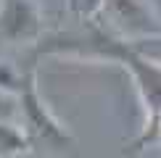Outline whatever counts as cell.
Instances as JSON below:
<instances>
[{
	"label": "cell",
	"mask_w": 161,
	"mask_h": 158,
	"mask_svg": "<svg viewBox=\"0 0 161 158\" xmlns=\"http://www.w3.org/2000/svg\"><path fill=\"white\" fill-rule=\"evenodd\" d=\"M19 95V124L24 127V132L29 134L32 145H42L50 150H64L71 148V134L66 132V127L53 116V111L48 108V103L42 100L37 90V71L35 66L24 69V84Z\"/></svg>",
	"instance_id": "6da1fadb"
},
{
	"label": "cell",
	"mask_w": 161,
	"mask_h": 158,
	"mask_svg": "<svg viewBox=\"0 0 161 158\" xmlns=\"http://www.w3.org/2000/svg\"><path fill=\"white\" fill-rule=\"evenodd\" d=\"M100 26L122 40H143L161 34V21L156 18L148 0H100L98 8Z\"/></svg>",
	"instance_id": "7a4b0ae2"
},
{
	"label": "cell",
	"mask_w": 161,
	"mask_h": 158,
	"mask_svg": "<svg viewBox=\"0 0 161 158\" xmlns=\"http://www.w3.org/2000/svg\"><path fill=\"white\" fill-rule=\"evenodd\" d=\"M42 37V11L35 0H0V40L3 42L37 45Z\"/></svg>",
	"instance_id": "3957f363"
},
{
	"label": "cell",
	"mask_w": 161,
	"mask_h": 158,
	"mask_svg": "<svg viewBox=\"0 0 161 158\" xmlns=\"http://www.w3.org/2000/svg\"><path fill=\"white\" fill-rule=\"evenodd\" d=\"M35 150L29 134L16 121H0V158H21Z\"/></svg>",
	"instance_id": "277c9868"
},
{
	"label": "cell",
	"mask_w": 161,
	"mask_h": 158,
	"mask_svg": "<svg viewBox=\"0 0 161 158\" xmlns=\"http://www.w3.org/2000/svg\"><path fill=\"white\" fill-rule=\"evenodd\" d=\"M158 145H161V113L145 121V127H143V132H140V137L132 142V150L158 148Z\"/></svg>",
	"instance_id": "5b68a950"
},
{
	"label": "cell",
	"mask_w": 161,
	"mask_h": 158,
	"mask_svg": "<svg viewBox=\"0 0 161 158\" xmlns=\"http://www.w3.org/2000/svg\"><path fill=\"white\" fill-rule=\"evenodd\" d=\"M24 84V69H16L11 61H0V90L16 95Z\"/></svg>",
	"instance_id": "8992f818"
}]
</instances>
